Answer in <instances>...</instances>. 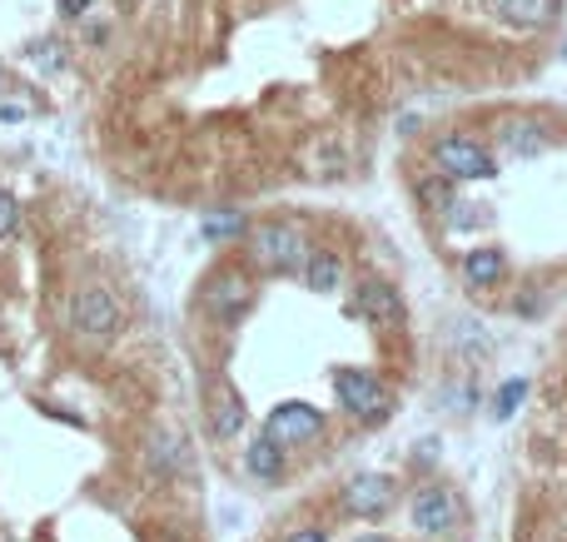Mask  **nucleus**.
Wrapping results in <instances>:
<instances>
[{
	"label": "nucleus",
	"mask_w": 567,
	"mask_h": 542,
	"mask_svg": "<svg viewBox=\"0 0 567 542\" xmlns=\"http://www.w3.org/2000/svg\"><path fill=\"white\" fill-rule=\"evenodd\" d=\"M333 393H339V403L354 413L358 424H383L393 408V399L378 383V374H364V368H339L333 374Z\"/></svg>",
	"instance_id": "obj_1"
},
{
	"label": "nucleus",
	"mask_w": 567,
	"mask_h": 542,
	"mask_svg": "<svg viewBox=\"0 0 567 542\" xmlns=\"http://www.w3.org/2000/svg\"><path fill=\"white\" fill-rule=\"evenodd\" d=\"M71 324H75V333H85V339H94V343L115 339V329H119L115 294H110L105 283H85L71 304Z\"/></svg>",
	"instance_id": "obj_2"
},
{
	"label": "nucleus",
	"mask_w": 567,
	"mask_h": 542,
	"mask_svg": "<svg viewBox=\"0 0 567 542\" xmlns=\"http://www.w3.org/2000/svg\"><path fill=\"white\" fill-rule=\"evenodd\" d=\"M433 160L449 179H493L497 175L493 154L478 140H468V135H443V140H433Z\"/></svg>",
	"instance_id": "obj_3"
},
{
	"label": "nucleus",
	"mask_w": 567,
	"mask_h": 542,
	"mask_svg": "<svg viewBox=\"0 0 567 542\" xmlns=\"http://www.w3.org/2000/svg\"><path fill=\"white\" fill-rule=\"evenodd\" d=\"M249 244H254V260H260L264 269H274V274L299 269V260H304V235H299V225H284V219L260 225Z\"/></svg>",
	"instance_id": "obj_4"
},
{
	"label": "nucleus",
	"mask_w": 567,
	"mask_h": 542,
	"mask_svg": "<svg viewBox=\"0 0 567 542\" xmlns=\"http://www.w3.org/2000/svg\"><path fill=\"white\" fill-rule=\"evenodd\" d=\"M414 532H424V538H449L453 528H458L463 507H458V493L453 488H424V493L414 497Z\"/></svg>",
	"instance_id": "obj_5"
},
{
	"label": "nucleus",
	"mask_w": 567,
	"mask_h": 542,
	"mask_svg": "<svg viewBox=\"0 0 567 542\" xmlns=\"http://www.w3.org/2000/svg\"><path fill=\"white\" fill-rule=\"evenodd\" d=\"M319 428H324L319 408H308V403H279V408L269 413L264 438H274L279 449H299V443H308V438H319Z\"/></svg>",
	"instance_id": "obj_6"
},
{
	"label": "nucleus",
	"mask_w": 567,
	"mask_h": 542,
	"mask_svg": "<svg viewBox=\"0 0 567 542\" xmlns=\"http://www.w3.org/2000/svg\"><path fill=\"white\" fill-rule=\"evenodd\" d=\"M354 314L374 318V324H403V299L393 294L389 283H378V279H364L358 283V294H354Z\"/></svg>",
	"instance_id": "obj_7"
},
{
	"label": "nucleus",
	"mask_w": 567,
	"mask_h": 542,
	"mask_svg": "<svg viewBox=\"0 0 567 542\" xmlns=\"http://www.w3.org/2000/svg\"><path fill=\"white\" fill-rule=\"evenodd\" d=\"M239 424H244V399L235 393V383H229V378L210 383V433L214 438H235Z\"/></svg>",
	"instance_id": "obj_8"
},
{
	"label": "nucleus",
	"mask_w": 567,
	"mask_h": 542,
	"mask_svg": "<svg viewBox=\"0 0 567 542\" xmlns=\"http://www.w3.org/2000/svg\"><path fill=\"white\" fill-rule=\"evenodd\" d=\"M343 507H349L354 518H378V513L389 507V478H378V472H358L354 483L343 488Z\"/></svg>",
	"instance_id": "obj_9"
},
{
	"label": "nucleus",
	"mask_w": 567,
	"mask_h": 542,
	"mask_svg": "<svg viewBox=\"0 0 567 542\" xmlns=\"http://www.w3.org/2000/svg\"><path fill=\"white\" fill-rule=\"evenodd\" d=\"M249 283L239 279V274H219V279L210 283V314H219V318H239L249 308Z\"/></svg>",
	"instance_id": "obj_10"
},
{
	"label": "nucleus",
	"mask_w": 567,
	"mask_h": 542,
	"mask_svg": "<svg viewBox=\"0 0 567 542\" xmlns=\"http://www.w3.org/2000/svg\"><path fill=\"white\" fill-rule=\"evenodd\" d=\"M304 279L314 294H333L343 279V260L333 249H314V254H304Z\"/></svg>",
	"instance_id": "obj_11"
},
{
	"label": "nucleus",
	"mask_w": 567,
	"mask_h": 542,
	"mask_svg": "<svg viewBox=\"0 0 567 542\" xmlns=\"http://www.w3.org/2000/svg\"><path fill=\"white\" fill-rule=\"evenodd\" d=\"M493 11L503 15L508 25H522V30H532V25H547L557 15V0H493Z\"/></svg>",
	"instance_id": "obj_12"
},
{
	"label": "nucleus",
	"mask_w": 567,
	"mask_h": 542,
	"mask_svg": "<svg viewBox=\"0 0 567 542\" xmlns=\"http://www.w3.org/2000/svg\"><path fill=\"white\" fill-rule=\"evenodd\" d=\"M503 269H508V260H503L497 249H472V254H463V274H468V283H478V289L497 283Z\"/></svg>",
	"instance_id": "obj_13"
},
{
	"label": "nucleus",
	"mask_w": 567,
	"mask_h": 542,
	"mask_svg": "<svg viewBox=\"0 0 567 542\" xmlns=\"http://www.w3.org/2000/svg\"><path fill=\"white\" fill-rule=\"evenodd\" d=\"M543 125H532V119H508V125H503V150L508 154H522V160H528V154H538L543 150Z\"/></svg>",
	"instance_id": "obj_14"
},
{
	"label": "nucleus",
	"mask_w": 567,
	"mask_h": 542,
	"mask_svg": "<svg viewBox=\"0 0 567 542\" xmlns=\"http://www.w3.org/2000/svg\"><path fill=\"white\" fill-rule=\"evenodd\" d=\"M244 463H249V472H254V478H264V483H274V478L284 472V453H279V443H274V438H260V443L249 449Z\"/></svg>",
	"instance_id": "obj_15"
},
{
	"label": "nucleus",
	"mask_w": 567,
	"mask_h": 542,
	"mask_svg": "<svg viewBox=\"0 0 567 542\" xmlns=\"http://www.w3.org/2000/svg\"><path fill=\"white\" fill-rule=\"evenodd\" d=\"M150 449H154L150 463L160 472H179V468H185V443H179V438H154Z\"/></svg>",
	"instance_id": "obj_16"
},
{
	"label": "nucleus",
	"mask_w": 567,
	"mask_h": 542,
	"mask_svg": "<svg viewBox=\"0 0 567 542\" xmlns=\"http://www.w3.org/2000/svg\"><path fill=\"white\" fill-rule=\"evenodd\" d=\"M244 214L239 210H219V214H210V219H204V235L210 239H235V235H244Z\"/></svg>",
	"instance_id": "obj_17"
},
{
	"label": "nucleus",
	"mask_w": 567,
	"mask_h": 542,
	"mask_svg": "<svg viewBox=\"0 0 567 542\" xmlns=\"http://www.w3.org/2000/svg\"><path fill=\"white\" fill-rule=\"evenodd\" d=\"M15 229H21V204H15V194L0 189V239H11Z\"/></svg>",
	"instance_id": "obj_18"
},
{
	"label": "nucleus",
	"mask_w": 567,
	"mask_h": 542,
	"mask_svg": "<svg viewBox=\"0 0 567 542\" xmlns=\"http://www.w3.org/2000/svg\"><path fill=\"white\" fill-rule=\"evenodd\" d=\"M522 393H528V383H522V378H513V383H503V393H497V418H508V413L522 403Z\"/></svg>",
	"instance_id": "obj_19"
},
{
	"label": "nucleus",
	"mask_w": 567,
	"mask_h": 542,
	"mask_svg": "<svg viewBox=\"0 0 567 542\" xmlns=\"http://www.w3.org/2000/svg\"><path fill=\"white\" fill-rule=\"evenodd\" d=\"M55 5H60V15H71V21H80L90 0H55Z\"/></svg>",
	"instance_id": "obj_20"
},
{
	"label": "nucleus",
	"mask_w": 567,
	"mask_h": 542,
	"mask_svg": "<svg viewBox=\"0 0 567 542\" xmlns=\"http://www.w3.org/2000/svg\"><path fill=\"white\" fill-rule=\"evenodd\" d=\"M36 60L46 65V71H55V65H60V46H40V50H36Z\"/></svg>",
	"instance_id": "obj_21"
},
{
	"label": "nucleus",
	"mask_w": 567,
	"mask_h": 542,
	"mask_svg": "<svg viewBox=\"0 0 567 542\" xmlns=\"http://www.w3.org/2000/svg\"><path fill=\"white\" fill-rule=\"evenodd\" d=\"M289 542H324V532H319V528H299Z\"/></svg>",
	"instance_id": "obj_22"
},
{
	"label": "nucleus",
	"mask_w": 567,
	"mask_h": 542,
	"mask_svg": "<svg viewBox=\"0 0 567 542\" xmlns=\"http://www.w3.org/2000/svg\"><path fill=\"white\" fill-rule=\"evenodd\" d=\"M358 542H389V538H383V532H364V538H358Z\"/></svg>",
	"instance_id": "obj_23"
}]
</instances>
